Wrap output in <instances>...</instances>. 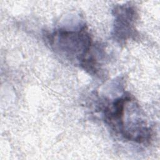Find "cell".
<instances>
[{"instance_id":"7a4b0ae2","label":"cell","mask_w":160,"mask_h":160,"mask_svg":"<svg viewBox=\"0 0 160 160\" xmlns=\"http://www.w3.org/2000/svg\"><path fill=\"white\" fill-rule=\"evenodd\" d=\"M114 11L113 36L119 42H124L136 35L134 22L136 19L135 9L129 6H117Z\"/></svg>"},{"instance_id":"6da1fadb","label":"cell","mask_w":160,"mask_h":160,"mask_svg":"<svg viewBox=\"0 0 160 160\" xmlns=\"http://www.w3.org/2000/svg\"><path fill=\"white\" fill-rule=\"evenodd\" d=\"M51 48L69 60H76L79 64L91 53V38L84 27L78 31L58 29L48 34Z\"/></svg>"}]
</instances>
